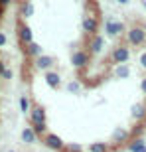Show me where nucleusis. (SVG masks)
Here are the masks:
<instances>
[{
    "mask_svg": "<svg viewBox=\"0 0 146 152\" xmlns=\"http://www.w3.org/2000/svg\"><path fill=\"white\" fill-rule=\"evenodd\" d=\"M103 30H105V36L112 39V38H118V36H123L124 32H126V24H124L123 20H117V18L109 16L107 20H105Z\"/></svg>",
    "mask_w": 146,
    "mask_h": 152,
    "instance_id": "1",
    "label": "nucleus"
},
{
    "mask_svg": "<svg viewBox=\"0 0 146 152\" xmlns=\"http://www.w3.org/2000/svg\"><path fill=\"white\" fill-rule=\"evenodd\" d=\"M109 59H111L112 65H123V63H128V59H130L128 45H124V44L115 45V48H112V51H111V56H109Z\"/></svg>",
    "mask_w": 146,
    "mask_h": 152,
    "instance_id": "2",
    "label": "nucleus"
},
{
    "mask_svg": "<svg viewBox=\"0 0 146 152\" xmlns=\"http://www.w3.org/2000/svg\"><path fill=\"white\" fill-rule=\"evenodd\" d=\"M126 42H128V45H132V48L144 45L146 44L144 26H132V28H128V32H126Z\"/></svg>",
    "mask_w": 146,
    "mask_h": 152,
    "instance_id": "3",
    "label": "nucleus"
},
{
    "mask_svg": "<svg viewBox=\"0 0 146 152\" xmlns=\"http://www.w3.org/2000/svg\"><path fill=\"white\" fill-rule=\"evenodd\" d=\"M81 30H83L85 36H89V38L97 36V34H99V18L85 14V18L81 20Z\"/></svg>",
    "mask_w": 146,
    "mask_h": 152,
    "instance_id": "4",
    "label": "nucleus"
},
{
    "mask_svg": "<svg viewBox=\"0 0 146 152\" xmlns=\"http://www.w3.org/2000/svg\"><path fill=\"white\" fill-rule=\"evenodd\" d=\"M30 123L32 126L34 124H47V115H45V109L38 103H32V111H30Z\"/></svg>",
    "mask_w": 146,
    "mask_h": 152,
    "instance_id": "5",
    "label": "nucleus"
},
{
    "mask_svg": "<svg viewBox=\"0 0 146 152\" xmlns=\"http://www.w3.org/2000/svg\"><path fill=\"white\" fill-rule=\"evenodd\" d=\"M44 144L50 148V150H55V152H63V148H65L63 138L59 134H55V132H47V134L44 136Z\"/></svg>",
    "mask_w": 146,
    "mask_h": 152,
    "instance_id": "6",
    "label": "nucleus"
},
{
    "mask_svg": "<svg viewBox=\"0 0 146 152\" xmlns=\"http://www.w3.org/2000/svg\"><path fill=\"white\" fill-rule=\"evenodd\" d=\"M18 39H20V44L24 48L34 42V32H32V28L26 22H18Z\"/></svg>",
    "mask_w": 146,
    "mask_h": 152,
    "instance_id": "7",
    "label": "nucleus"
},
{
    "mask_svg": "<svg viewBox=\"0 0 146 152\" xmlns=\"http://www.w3.org/2000/svg\"><path fill=\"white\" fill-rule=\"evenodd\" d=\"M71 65L75 69H85L89 65V51L85 50H75L71 53Z\"/></svg>",
    "mask_w": 146,
    "mask_h": 152,
    "instance_id": "8",
    "label": "nucleus"
},
{
    "mask_svg": "<svg viewBox=\"0 0 146 152\" xmlns=\"http://www.w3.org/2000/svg\"><path fill=\"white\" fill-rule=\"evenodd\" d=\"M44 81H45V85H47L51 91H59L61 89V75L57 73V71H53V69L44 73Z\"/></svg>",
    "mask_w": 146,
    "mask_h": 152,
    "instance_id": "9",
    "label": "nucleus"
},
{
    "mask_svg": "<svg viewBox=\"0 0 146 152\" xmlns=\"http://www.w3.org/2000/svg\"><path fill=\"white\" fill-rule=\"evenodd\" d=\"M103 51H105V36L97 34V36H93V38H89V53L99 56Z\"/></svg>",
    "mask_w": 146,
    "mask_h": 152,
    "instance_id": "10",
    "label": "nucleus"
},
{
    "mask_svg": "<svg viewBox=\"0 0 146 152\" xmlns=\"http://www.w3.org/2000/svg\"><path fill=\"white\" fill-rule=\"evenodd\" d=\"M53 63H55V59H53V57L51 56H39V57H36L34 59V67L38 69V71H51V67H53Z\"/></svg>",
    "mask_w": 146,
    "mask_h": 152,
    "instance_id": "11",
    "label": "nucleus"
},
{
    "mask_svg": "<svg viewBox=\"0 0 146 152\" xmlns=\"http://www.w3.org/2000/svg\"><path fill=\"white\" fill-rule=\"evenodd\" d=\"M111 75L115 79H118V81H123V79H128L130 75H132V69H130L128 63H123V65H112Z\"/></svg>",
    "mask_w": 146,
    "mask_h": 152,
    "instance_id": "12",
    "label": "nucleus"
},
{
    "mask_svg": "<svg viewBox=\"0 0 146 152\" xmlns=\"http://www.w3.org/2000/svg\"><path fill=\"white\" fill-rule=\"evenodd\" d=\"M128 136H130L128 129L117 126V129H112V132H111V142H115V144H123V142L128 140Z\"/></svg>",
    "mask_w": 146,
    "mask_h": 152,
    "instance_id": "13",
    "label": "nucleus"
},
{
    "mask_svg": "<svg viewBox=\"0 0 146 152\" xmlns=\"http://www.w3.org/2000/svg\"><path fill=\"white\" fill-rule=\"evenodd\" d=\"M20 138H22V142L24 144H36V142H38V138L39 136L36 134V130L32 129V126H24L22 129V132H20Z\"/></svg>",
    "mask_w": 146,
    "mask_h": 152,
    "instance_id": "14",
    "label": "nucleus"
},
{
    "mask_svg": "<svg viewBox=\"0 0 146 152\" xmlns=\"http://www.w3.org/2000/svg\"><path fill=\"white\" fill-rule=\"evenodd\" d=\"M130 117L134 118V121H144L146 118V105L142 101L134 103L132 107H130Z\"/></svg>",
    "mask_w": 146,
    "mask_h": 152,
    "instance_id": "15",
    "label": "nucleus"
},
{
    "mask_svg": "<svg viewBox=\"0 0 146 152\" xmlns=\"http://www.w3.org/2000/svg\"><path fill=\"white\" fill-rule=\"evenodd\" d=\"M34 12H36L34 4H32L30 0H24V2H22V6H20V16H22L24 20H28V18H32V16H34Z\"/></svg>",
    "mask_w": 146,
    "mask_h": 152,
    "instance_id": "16",
    "label": "nucleus"
},
{
    "mask_svg": "<svg viewBox=\"0 0 146 152\" xmlns=\"http://www.w3.org/2000/svg\"><path fill=\"white\" fill-rule=\"evenodd\" d=\"M24 50H26V53H28L32 59H36V57H39V56H44V50H42V45H39L38 42H32V44L26 45Z\"/></svg>",
    "mask_w": 146,
    "mask_h": 152,
    "instance_id": "17",
    "label": "nucleus"
},
{
    "mask_svg": "<svg viewBox=\"0 0 146 152\" xmlns=\"http://www.w3.org/2000/svg\"><path fill=\"white\" fill-rule=\"evenodd\" d=\"M18 107H20V113L22 115H30V111H32V101L28 99V95L18 97Z\"/></svg>",
    "mask_w": 146,
    "mask_h": 152,
    "instance_id": "18",
    "label": "nucleus"
},
{
    "mask_svg": "<svg viewBox=\"0 0 146 152\" xmlns=\"http://www.w3.org/2000/svg\"><path fill=\"white\" fill-rule=\"evenodd\" d=\"M87 152H111V146H109V142L97 140V142H91L89 146H87Z\"/></svg>",
    "mask_w": 146,
    "mask_h": 152,
    "instance_id": "19",
    "label": "nucleus"
},
{
    "mask_svg": "<svg viewBox=\"0 0 146 152\" xmlns=\"http://www.w3.org/2000/svg\"><path fill=\"white\" fill-rule=\"evenodd\" d=\"M128 152H146V140L144 138H134L128 144Z\"/></svg>",
    "mask_w": 146,
    "mask_h": 152,
    "instance_id": "20",
    "label": "nucleus"
},
{
    "mask_svg": "<svg viewBox=\"0 0 146 152\" xmlns=\"http://www.w3.org/2000/svg\"><path fill=\"white\" fill-rule=\"evenodd\" d=\"M81 89H83V87H81V81H79V79H71V81L65 85V91L71 93V95H81Z\"/></svg>",
    "mask_w": 146,
    "mask_h": 152,
    "instance_id": "21",
    "label": "nucleus"
},
{
    "mask_svg": "<svg viewBox=\"0 0 146 152\" xmlns=\"http://www.w3.org/2000/svg\"><path fill=\"white\" fill-rule=\"evenodd\" d=\"M63 152H83V146L77 144V142H69V144H65Z\"/></svg>",
    "mask_w": 146,
    "mask_h": 152,
    "instance_id": "22",
    "label": "nucleus"
},
{
    "mask_svg": "<svg viewBox=\"0 0 146 152\" xmlns=\"http://www.w3.org/2000/svg\"><path fill=\"white\" fill-rule=\"evenodd\" d=\"M138 65H140V67L146 71V50L140 51V56H138Z\"/></svg>",
    "mask_w": 146,
    "mask_h": 152,
    "instance_id": "23",
    "label": "nucleus"
},
{
    "mask_svg": "<svg viewBox=\"0 0 146 152\" xmlns=\"http://www.w3.org/2000/svg\"><path fill=\"white\" fill-rule=\"evenodd\" d=\"M12 75H14V71H12L10 67H6L4 71H2V79H6V81H8V79H12Z\"/></svg>",
    "mask_w": 146,
    "mask_h": 152,
    "instance_id": "24",
    "label": "nucleus"
},
{
    "mask_svg": "<svg viewBox=\"0 0 146 152\" xmlns=\"http://www.w3.org/2000/svg\"><path fill=\"white\" fill-rule=\"evenodd\" d=\"M6 44H8V36H6L4 32H0V48H4Z\"/></svg>",
    "mask_w": 146,
    "mask_h": 152,
    "instance_id": "25",
    "label": "nucleus"
},
{
    "mask_svg": "<svg viewBox=\"0 0 146 152\" xmlns=\"http://www.w3.org/2000/svg\"><path fill=\"white\" fill-rule=\"evenodd\" d=\"M140 91H142V95L146 97V77H142V81H140Z\"/></svg>",
    "mask_w": 146,
    "mask_h": 152,
    "instance_id": "26",
    "label": "nucleus"
},
{
    "mask_svg": "<svg viewBox=\"0 0 146 152\" xmlns=\"http://www.w3.org/2000/svg\"><path fill=\"white\" fill-rule=\"evenodd\" d=\"M117 4H120V6H128L130 4V0H115Z\"/></svg>",
    "mask_w": 146,
    "mask_h": 152,
    "instance_id": "27",
    "label": "nucleus"
},
{
    "mask_svg": "<svg viewBox=\"0 0 146 152\" xmlns=\"http://www.w3.org/2000/svg\"><path fill=\"white\" fill-rule=\"evenodd\" d=\"M10 2H12V0H0V8H6Z\"/></svg>",
    "mask_w": 146,
    "mask_h": 152,
    "instance_id": "28",
    "label": "nucleus"
},
{
    "mask_svg": "<svg viewBox=\"0 0 146 152\" xmlns=\"http://www.w3.org/2000/svg\"><path fill=\"white\" fill-rule=\"evenodd\" d=\"M142 26H144V32H146V22H144V24H142Z\"/></svg>",
    "mask_w": 146,
    "mask_h": 152,
    "instance_id": "29",
    "label": "nucleus"
}]
</instances>
